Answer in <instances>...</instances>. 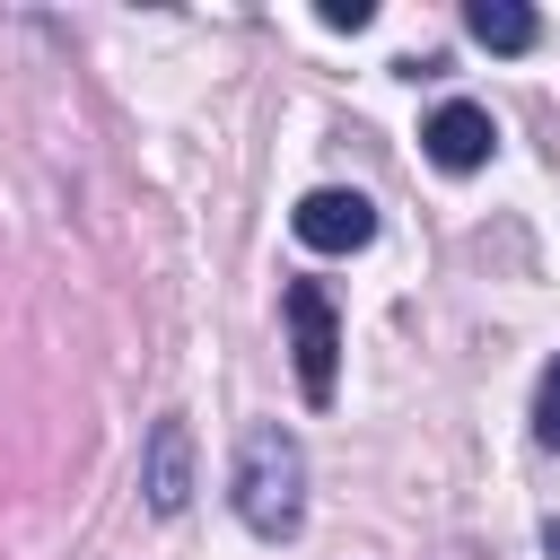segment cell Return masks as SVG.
Returning <instances> with one entry per match:
<instances>
[{
    "mask_svg": "<svg viewBox=\"0 0 560 560\" xmlns=\"http://www.w3.org/2000/svg\"><path fill=\"white\" fill-rule=\"evenodd\" d=\"M228 499H236V516L262 534V542H280V534H298V516H306V446L289 438V429H245V446H236V472H228Z\"/></svg>",
    "mask_w": 560,
    "mask_h": 560,
    "instance_id": "obj_1",
    "label": "cell"
},
{
    "mask_svg": "<svg viewBox=\"0 0 560 560\" xmlns=\"http://www.w3.org/2000/svg\"><path fill=\"white\" fill-rule=\"evenodd\" d=\"M280 315H289V350H298V394L324 411L332 385H341V324H332V298L315 280H289L280 289Z\"/></svg>",
    "mask_w": 560,
    "mask_h": 560,
    "instance_id": "obj_2",
    "label": "cell"
},
{
    "mask_svg": "<svg viewBox=\"0 0 560 560\" xmlns=\"http://www.w3.org/2000/svg\"><path fill=\"white\" fill-rule=\"evenodd\" d=\"M289 236H298L306 254H359V245L376 236V201H368V192L324 184V192H306V201L289 210Z\"/></svg>",
    "mask_w": 560,
    "mask_h": 560,
    "instance_id": "obj_3",
    "label": "cell"
},
{
    "mask_svg": "<svg viewBox=\"0 0 560 560\" xmlns=\"http://www.w3.org/2000/svg\"><path fill=\"white\" fill-rule=\"evenodd\" d=\"M420 149H429V166H446V175H472V166H490V149H499V122H490L472 96H455V105H438V114H429Z\"/></svg>",
    "mask_w": 560,
    "mask_h": 560,
    "instance_id": "obj_4",
    "label": "cell"
},
{
    "mask_svg": "<svg viewBox=\"0 0 560 560\" xmlns=\"http://www.w3.org/2000/svg\"><path fill=\"white\" fill-rule=\"evenodd\" d=\"M140 490H149V508H158V516H184V499H192V429H184L175 411L149 429V464H140Z\"/></svg>",
    "mask_w": 560,
    "mask_h": 560,
    "instance_id": "obj_5",
    "label": "cell"
},
{
    "mask_svg": "<svg viewBox=\"0 0 560 560\" xmlns=\"http://www.w3.org/2000/svg\"><path fill=\"white\" fill-rule=\"evenodd\" d=\"M464 26H472V44H490V52H534V44H542V18H534L525 0H472Z\"/></svg>",
    "mask_w": 560,
    "mask_h": 560,
    "instance_id": "obj_6",
    "label": "cell"
},
{
    "mask_svg": "<svg viewBox=\"0 0 560 560\" xmlns=\"http://www.w3.org/2000/svg\"><path fill=\"white\" fill-rule=\"evenodd\" d=\"M534 438L542 446H560V359L542 368V385H534Z\"/></svg>",
    "mask_w": 560,
    "mask_h": 560,
    "instance_id": "obj_7",
    "label": "cell"
},
{
    "mask_svg": "<svg viewBox=\"0 0 560 560\" xmlns=\"http://www.w3.org/2000/svg\"><path fill=\"white\" fill-rule=\"evenodd\" d=\"M368 18H376V9H368V0H324V26H332V35H359V26H368Z\"/></svg>",
    "mask_w": 560,
    "mask_h": 560,
    "instance_id": "obj_8",
    "label": "cell"
},
{
    "mask_svg": "<svg viewBox=\"0 0 560 560\" xmlns=\"http://www.w3.org/2000/svg\"><path fill=\"white\" fill-rule=\"evenodd\" d=\"M542 551H551V560H560V516H551V525H542Z\"/></svg>",
    "mask_w": 560,
    "mask_h": 560,
    "instance_id": "obj_9",
    "label": "cell"
}]
</instances>
